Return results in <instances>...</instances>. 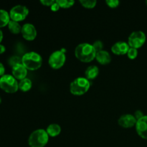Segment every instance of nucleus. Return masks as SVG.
<instances>
[{"label": "nucleus", "instance_id": "nucleus-1", "mask_svg": "<svg viewBox=\"0 0 147 147\" xmlns=\"http://www.w3.org/2000/svg\"><path fill=\"white\" fill-rule=\"evenodd\" d=\"M75 55L78 60L83 63H90L96 59V52L93 48V45L81 43L76 47Z\"/></svg>", "mask_w": 147, "mask_h": 147}, {"label": "nucleus", "instance_id": "nucleus-2", "mask_svg": "<svg viewBox=\"0 0 147 147\" xmlns=\"http://www.w3.org/2000/svg\"><path fill=\"white\" fill-rule=\"evenodd\" d=\"M22 63L27 70H37L42 64L41 55L35 52L27 53L22 57Z\"/></svg>", "mask_w": 147, "mask_h": 147}, {"label": "nucleus", "instance_id": "nucleus-3", "mask_svg": "<svg viewBox=\"0 0 147 147\" xmlns=\"http://www.w3.org/2000/svg\"><path fill=\"white\" fill-rule=\"evenodd\" d=\"M49 141V136L46 130L37 129L32 132L28 139V144L30 147H44Z\"/></svg>", "mask_w": 147, "mask_h": 147}, {"label": "nucleus", "instance_id": "nucleus-4", "mask_svg": "<svg viewBox=\"0 0 147 147\" xmlns=\"http://www.w3.org/2000/svg\"><path fill=\"white\" fill-rule=\"evenodd\" d=\"M90 87V83L86 78L79 77L72 81L70 91L74 96H82L87 93Z\"/></svg>", "mask_w": 147, "mask_h": 147}, {"label": "nucleus", "instance_id": "nucleus-5", "mask_svg": "<svg viewBox=\"0 0 147 147\" xmlns=\"http://www.w3.org/2000/svg\"><path fill=\"white\" fill-rule=\"evenodd\" d=\"M0 88L7 93H14L18 90L19 83L11 75H4L0 78Z\"/></svg>", "mask_w": 147, "mask_h": 147}, {"label": "nucleus", "instance_id": "nucleus-6", "mask_svg": "<svg viewBox=\"0 0 147 147\" xmlns=\"http://www.w3.org/2000/svg\"><path fill=\"white\" fill-rule=\"evenodd\" d=\"M66 60L65 53L61 50H56L50 55L48 59V64L52 68L55 70L60 69L64 65Z\"/></svg>", "mask_w": 147, "mask_h": 147}, {"label": "nucleus", "instance_id": "nucleus-7", "mask_svg": "<svg viewBox=\"0 0 147 147\" xmlns=\"http://www.w3.org/2000/svg\"><path fill=\"white\" fill-rule=\"evenodd\" d=\"M146 39V34L144 32L134 31L129 35L128 38V44L130 47L138 50L144 45Z\"/></svg>", "mask_w": 147, "mask_h": 147}, {"label": "nucleus", "instance_id": "nucleus-8", "mask_svg": "<svg viewBox=\"0 0 147 147\" xmlns=\"http://www.w3.org/2000/svg\"><path fill=\"white\" fill-rule=\"evenodd\" d=\"M29 14V9L27 7L23 5H16L11 9L9 17L11 20L19 22L23 21Z\"/></svg>", "mask_w": 147, "mask_h": 147}, {"label": "nucleus", "instance_id": "nucleus-9", "mask_svg": "<svg viewBox=\"0 0 147 147\" xmlns=\"http://www.w3.org/2000/svg\"><path fill=\"white\" fill-rule=\"evenodd\" d=\"M21 33L24 39L27 41H32L37 37V30L35 27L30 23L24 24L22 27Z\"/></svg>", "mask_w": 147, "mask_h": 147}, {"label": "nucleus", "instance_id": "nucleus-10", "mask_svg": "<svg viewBox=\"0 0 147 147\" xmlns=\"http://www.w3.org/2000/svg\"><path fill=\"white\" fill-rule=\"evenodd\" d=\"M137 120L134 115L123 114L118 120V123L120 126L124 129H129L136 126Z\"/></svg>", "mask_w": 147, "mask_h": 147}, {"label": "nucleus", "instance_id": "nucleus-11", "mask_svg": "<svg viewBox=\"0 0 147 147\" xmlns=\"http://www.w3.org/2000/svg\"><path fill=\"white\" fill-rule=\"evenodd\" d=\"M135 127L138 135L143 139L147 140V116L138 120Z\"/></svg>", "mask_w": 147, "mask_h": 147}, {"label": "nucleus", "instance_id": "nucleus-12", "mask_svg": "<svg viewBox=\"0 0 147 147\" xmlns=\"http://www.w3.org/2000/svg\"><path fill=\"white\" fill-rule=\"evenodd\" d=\"M129 47L128 42L123 41H119L113 44L111 47V51L116 55H123L127 54Z\"/></svg>", "mask_w": 147, "mask_h": 147}, {"label": "nucleus", "instance_id": "nucleus-13", "mask_svg": "<svg viewBox=\"0 0 147 147\" xmlns=\"http://www.w3.org/2000/svg\"><path fill=\"white\" fill-rule=\"evenodd\" d=\"M11 73H12V76L14 78L22 80L26 78V76L27 75V69L23 65L22 63H20V64H17L13 66Z\"/></svg>", "mask_w": 147, "mask_h": 147}, {"label": "nucleus", "instance_id": "nucleus-14", "mask_svg": "<svg viewBox=\"0 0 147 147\" xmlns=\"http://www.w3.org/2000/svg\"><path fill=\"white\" fill-rule=\"evenodd\" d=\"M96 59L98 61V63H100V65H106L109 64L111 63V56L110 53H109V52L103 50L96 53Z\"/></svg>", "mask_w": 147, "mask_h": 147}, {"label": "nucleus", "instance_id": "nucleus-15", "mask_svg": "<svg viewBox=\"0 0 147 147\" xmlns=\"http://www.w3.org/2000/svg\"><path fill=\"white\" fill-rule=\"evenodd\" d=\"M99 74V69L96 65H90L86 69L85 71V76H86V78L88 79V80H93Z\"/></svg>", "mask_w": 147, "mask_h": 147}, {"label": "nucleus", "instance_id": "nucleus-16", "mask_svg": "<svg viewBox=\"0 0 147 147\" xmlns=\"http://www.w3.org/2000/svg\"><path fill=\"white\" fill-rule=\"evenodd\" d=\"M46 131L49 136L55 137V136H58L61 132V127L60 125L57 124V123H51L47 127Z\"/></svg>", "mask_w": 147, "mask_h": 147}, {"label": "nucleus", "instance_id": "nucleus-17", "mask_svg": "<svg viewBox=\"0 0 147 147\" xmlns=\"http://www.w3.org/2000/svg\"><path fill=\"white\" fill-rule=\"evenodd\" d=\"M32 83L31 80L27 78L20 80L19 83V89L23 92L29 91L32 88Z\"/></svg>", "mask_w": 147, "mask_h": 147}, {"label": "nucleus", "instance_id": "nucleus-18", "mask_svg": "<svg viewBox=\"0 0 147 147\" xmlns=\"http://www.w3.org/2000/svg\"><path fill=\"white\" fill-rule=\"evenodd\" d=\"M9 21V14L5 10L0 9V28L8 25Z\"/></svg>", "mask_w": 147, "mask_h": 147}, {"label": "nucleus", "instance_id": "nucleus-19", "mask_svg": "<svg viewBox=\"0 0 147 147\" xmlns=\"http://www.w3.org/2000/svg\"><path fill=\"white\" fill-rule=\"evenodd\" d=\"M8 28L9 30L11 32L12 34H17L22 32V27L19 22L13 20H10L8 24Z\"/></svg>", "mask_w": 147, "mask_h": 147}, {"label": "nucleus", "instance_id": "nucleus-20", "mask_svg": "<svg viewBox=\"0 0 147 147\" xmlns=\"http://www.w3.org/2000/svg\"><path fill=\"white\" fill-rule=\"evenodd\" d=\"M56 2L58 4L60 8L63 9L70 8L75 4V1L73 0H56Z\"/></svg>", "mask_w": 147, "mask_h": 147}, {"label": "nucleus", "instance_id": "nucleus-21", "mask_svg": "<svg viewBox=\"0 0 147 147\" xmlns=\"http://www.w3.org/2000/svg\"><path fill=\"white\" fill-rule=\"evenodd\" d=\"M79 1L81 5L86 9L94 8L97 4V1L96 0H80Z\"/></svg>", "mask_w": 147, "mask_h": 147}, {"label": "nucleus", "instance_id": "nucleus-22", "mask_svg": "<svg viewBox=\"0 0 147 147\" xmlns=\"http://www.w3.org/2000/svg\"><path fill=\"white\" fill-rule=\"evenodd\" d=\"M127 56L130 60H134L137 57L138 55V50L137 49L132 48V47H130L127 53Z\"/></svg>", "mask_w": 147, "mask_h": 147}, {"label": "nucleus", "instance_id": "nucleus-23", "mask_svg": "<svg viewBox=\"0 0 147 147\" xmlns=\"http://www.w3.org/2000/svg\"><path fill=\"white\" fill-rule=\"evenodd\" d=\"M93 48L96 50V53H98V52L103 50V43L100 40H96V42H94V43L93 44Z\"/></svg>", "mask_w": 147, "mask_h": 147}, {"label": "nucleus", "instance_id": "nucleus-24", "mask_svg": "<svg viewBox=\"0 0 147 147\" xmlns=\"http://www.w3.org/2000/svg\"><path fill=\"white\" fill-rule=\"evenodd\" d=\"M9 65L11 67H13V66L22 63V58H20V57H17V56L11 57H10L9 60Z\"/></svg>", "mask_w": 147, "mask_h": 147}, {"label": "nucleus", "instance_id": "nucleus-25", "mask_svg": "<svg viewBox=\"0 0 147 147\" xmlns=\"http://www.w3.org/2000/svg\"><path fill=\"white\" fill-rule=\"evenodd\" d=\"M106 3L108 7H109L110 8H116L119 7L120 1L118 0H106Z\"/></svg>", "mask_w": 147, "mask_h": 147}, {"label": "nucleus", "instance_id": "nucleus-26", "mask_svg": "<svg viewBox=\"0 0 147 147\" xmlns=\"http://www.w3.org/2000/svg\"><path fill=\"white\" fill-rule=\"evenodd\" d=\"M56 1L55 0H41L40 3L43 4L44 6H47V7H51L54 3H55Z\"/></svg>", "mask_w": 147, "mask_h": 147}, {"label": "nucleus", "instance_id": "nucleus-27", "mask_svg": "<svg viewBox=\"0 0 147 147\" xmlns=\"http://www.w3.org/2000/svg\"><path fill=\"white\" fill-rule=\"evenodd\" d=\"M134 117L136 118V120L138 121V120H139V119H142V117H144V115L143 112H142V111L138 110V111H136V112H135V113H134Z\"/></svg>", "mask_w": 147, "mask_h": 147}, {"label": "nucleus", "instance_id": "nucleus-28", "mask_svg": "<svg viewBox=\"0 0 147 147\" xmlns=\"http://www.w3.org/2000/svg\"><path fill=\"white\" fill-rule=\"evenodd\" d=\"M50 8H51L52 11H58L59 9H60V6L58 5V4H57V3L55 1V3H54V4H53V5L50 7Z\"/></svg>", "mask_w": 147, "mask_h": 147}, {"label": "nucleus", "instance_id": "nucleus-29", "mask_svg": "<svg viewBox=\"0 0 147 147\" xmlns=\"http://www.w3.org/2000/svg\"><path fill=\"white\" fill-rule=\"evenodd\" d=\"M4 73H5V68H4V66L3 65L2 63H0V76H4Z\"/></svg>", "mask_w": 147, "mask_h": 147}, {"label": "nucleus", "instance_id": "nucleus-30", "mask_svg": "<svg viewBox=\"0 0 147 147\" xmlns=\"http://www.w3.org/2000/svg\"><path fill=\"white\" fill-rule=\"evenodd\" d=\"M5 50H6L5 47H4V45H0V54L4 53V52H5Z\"/></svg>", "mask_w": 147, "mask_h": 147}, {"label": "nucleus", "instance_id": "nucleus-31", "mask_svg": "<svg viewBox=\"0 0 147 147\" xmlns=\"http://www.w3.org/2000/svg\"><path fill=\"white\" fill-rule=\"evenodd\" d=\"M2 39H3V32L1 30H0V42L2 41Z\"/></svg>", "mask_w": 147, "mask_h": 147}, {"label": "nucleus", "instance_id": "nucleus-32", "mask_svg": "<svg viewBox=\"0 0 147 147\" xmlns=\"http://www.w3.org/2000/svg\"><path fill=\"white\" fill-rule=\"evenodd\" d=\"M1 103V97H0V103Z\"/></svg>", "mask_w": 147, "mask_h": 147}, {"label": "nucleus", "instance_id": "nucleus-33", "mask_svg": "<svg viewBox=\"0 0 147 147\" xmlns=\"http://www.w3.org/2000/svg\"><path fill=\"white\" fill-rule=\"evenodd\" d=\"M146 4H147V1H146Z\"/></svg>", "mask_w": 147, "mask_h": 147}]
</instances>
